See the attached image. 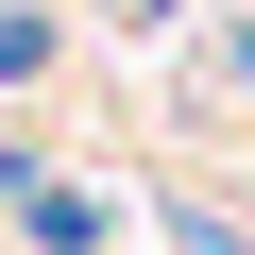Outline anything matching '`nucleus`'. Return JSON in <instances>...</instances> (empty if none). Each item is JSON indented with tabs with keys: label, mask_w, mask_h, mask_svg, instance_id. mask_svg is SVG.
<instances>
[{
	"label": "nucleus",
	"mask_w": 255,
	"mask_h": 255,
	"mask_svg": "<svg viewBox=\"0 0 255 255\" xmlns=\"http://www.w3.org/2000/svg\"><path fill=\"white\" fill-rule=\"evenodd\" d=\"M0 187H17V221H34L51 255H85V238H102V204H85V187H51V170H0Z\"/></svg>",
	"instance_id": "1"
},
{
	"label": "nucleus",
	"mask_w": 255,
	"mask_h": 255,
	"mask_svg": "<svg viewBox=\"0 0 255 255\" xmlns=\"http://www.w3.org/2000/svg\"><path fill=\"white\" fill-rule=\"evenodd\" d=\"M170 238H187V255H255V238H238V221H204V204H187V221H170Z\"/></svg>",
	"instance_id": "2"
},
{
	"label": "nucleus",
	"mask_w": 255,
	"mask_h": 255,
	"mask_svg": "<svg viewBox=\"0 0 255 255\" xmlns=\"http://www.w3.org/2000/svg\"><path fill=\"white\" fill-rule=\"evenodd\" d=\"M0 68H34V17H17V0H0Z\"/></svg>",
	"instance_id": "3"
},
{
	"label": "nucleus",
	"mask_w": 255,
	"mask_h": 255,
	"mask_svg": "<svg viewBox=\"0 0 255 255\" xmlns=\"http://www.w3.org/2000/svg\"><path fill=\"white\" fill-rule=\"evenodd\" d=\"M119 17H153V0H119Z\"/></svg>",
	"instance_id": "4"
}]
</instances>
